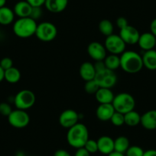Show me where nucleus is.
Here are the masks:
<instances>
[{"mask_svg":"<svg viewBox=\"0 0 156 156\" xmlns=\"http://www.w3.org/2000/svg\"><path fill=\"white\" fill-rule=\"evenodd\" d=\"M120 67L129 74L139 73L143 68L142 56L136 51L125 50L120 56Z\"/></svg>","mask_w":156,"mask_h":156,"instance_id":"nucleus-1","label":"nucleus"},{"mask_svg":"<svg viewBox=\"0 0 156 156\" xmlns=\"http://www.w3.org/2000/svg\"><path fill=\"white\" fill-rule=\"evenodd\" d=\"M89 139L88 129L84 123H77L67 131V141L74 149L84 147Z\"/></svg>","mask_w":156,"mask_h":156,"instance_id":"nucleus-2","label":"nucleus"},{"mask_svg":"<svg viewBox=\"0 0 156 156\" xmlns=\"http://www.w3.org/2000/svg\"><path fill=\"white\" fill-rule=\"evenodd\" d=\"M37 26L38 24L35 20L31 17H25L18 18V19L14 22L12 29L15 36L25 39L35 35Z\"/></svg>","mask_w":156,"mask_h":156,"instance_id":"nucleus-3","label":"nucleus"},{"mask_svg":"<svg viewBox=\"0 0 156 156\" xmlns=\"http://www.w3.org/2000/svg\"><path fill=\"white\" fill-rule=\"evenodd\" d=\"M112 105L115 111L125 114L128 111L134 110L136 107V101L132 94L122 92L115 95Z\"/></svg>","mask_w":156,"mask_h":156,"instance_id":"nucleus-4","label":"nucleus"},{"mask_svg":"<svg viewBox=\"0 0 156 156\" xmlns=\"http://www.w3.org/2000/svg\"><path fill=\"white\" fill-rule=\"evenodd\" d=\"M36 101V96L35 93L28 89H23L18 91L14 98V104L17 109L27 110L35 105Z\"/></svg>","mask_w":156,"mask_h":156,"instance_id":"nucleus-5","label":"nucleus"},{"mask_svg":"<svg viewBox=\"0 0 156 156\" xmlns=\"http://www.w3.org/2000/svg\"><path fill=\"white\" fill-rule=\"evenodd\" d=\"M58 29L56 26L49 21H43L38 24L35 36L42 42H50L56 38Z\"/></svg>","mask_w":156,"mask_h":156,"instance_id":"nucleus-6","label":"nucleus"},{"mask_svg":"<svg viewBox=\"0 0 156 156\" xmlns=\"http://www.w3.org/2000/svg\"><path fill=\"white\" fill-rule=\"evenodd\" d=\"M106 50L111 54L121 55L125 50L126 44L119 34H113L106 37L104 43Z\"/></svg>","mask_w":156,"mask_h":156,"instance_id":"nucleus-7","label":"nucleus"},{"mask_svg":"<svg viewBox=\"0 0 156 156\" xmlns=\"http://www.w3.org/2000/svg\"><path fill=\"white\" fill-rule=\"evenodd\" d=\"M94 79L100 88H112L116 84L117 76L115 71L105 68L104 69L96 72Z\"/></svg>","mask_w":156,"mask_h":156,"instance_id":"nucleus-8","label":"nucleus"},{"mask_svg":"<svg viewBox=\"0 0 156 156\" xmlns=\"http://www.w3.org/2000/svg\"><path fill=\"white\" fill-rule=\"evenodd\" d=\"M9 123L14 128L23 129L30 123V117L26 111L16 109L12 111L8 117Z\"/></svg>","mask_w":156,"mask_h":156,"instance_id":"nucleus-9","label":"nucleus"},{"mask_svg":"<svg viewBox=\"0 0 156 156\" xmlns=\"http://www.w3.org/2000/svg\"><path fill=\"white\" fill-rule=\"evenodd\" d=\"M80 119V114L74 110L67 109L63 111L59 116V123L63 128L68 129L76 124Z\"/></svg>","mask_w":156,"mask_h":156,"instance_id":"nucleus-10","label":"nucleus"},{"mask_svg":"<svg viewBox=\"0 0 156 156\" xmlns=\"http://www.w3.org/2000/svg\"><path fill=\"white\" fill-rule=\"evenodd\" d=\"M119 35L125 44L128 45H133V44H138L140 33L136 27L128 24L123 28L119 30Z\"/></svg>","mask_w":156,"mask_h":156,"instance_id":"nucleus-11","label":"nucleus"},{"mask_svg":"<svg viewBox=\"0 0 156 156\" xmlns=\"http://www.w3.org/2000/svg\"><path fill=\"white\" fill-rule=\"evenodd\" d=\"M106 50L103 44L97 41H93L87 47V53L95 61L103 60L106 56Z\"/></svg>","mask_w":156,"mask_h":156,"instance_id":"nucleus-12","label":"nucleus"},{"mask_svg":"<svg viewBox=\"0 0 156 156\" xmlns=\"http://www.w3.org/2000/svg\"><path fill=\"white\" fill-rule=\"evenodd\" d=\"M98 152L108 155L114 151V140L108 136H102L97 140Z\"/></svg>","mask_w":156,"mask_h":156,"instance_id":"nucleus-13","label":"nucleus"},{"mask_svg":"<svg viewBox=\"0 0 156 156\" xmlns=\"http://www.w3.org/2000/svg\"><path fill=\"white\" fill-rule=\"evenodd\" d=\"M115 111L112 104H99L96 110V116L99 120L106 122L110 120Z\"/></svg>","mask_w":156,"mask_h":156,"instance_id":"nucleus-14","label":"nucleus"},{"mask_svg":"<svg viewBox=\"0 0 156 156\" xmlns=\"http://www.w3.org/2000/svg\"><path fill=\"white\" fill-rule=\"evenodd\" d=\"M140 124L148 130L156 129V110H150L141 116Z\"/></svg>","mask_w":156,"mask_h":156,"instance_id":"nucleus-15","label":"nucleus"},{"mask_svg":"<svg viewBox=\"0 0 156 156\" xmlns=\"http://www.w3.org/2000/svg\"><path fill=\"white\" fill-rule=\"evenodd\" d=\"M156 37L151 32H145L140 34L138 44L139 47L144 51L152 50L154 48L155 45Z\"/></svg>","mask_w":156,"mask_h":156,"instance_id":"nucleus-16","label":"nucleus"},{"mask_svg":"<svg viewBox=\"0 0 156 156\" xmlns=\"http://www.w3.org/2000/svg\"><path fill=\"white\" fill-rule=\"evenodd\" d=\"M68 0H46L44 5L51 13H61L67 7Z\"/></svg>","mask_w":156,"mask_h":156,"instance_id":"nucleus-17","label":"nucleus"},{"mask_svg":"<svg viewBox=\"0 0 156 156\" xmlns=\"http://www.w3.org/2000/svg\"><path fill=\"white\" fill-rule=\"evenodd\" d=\"M96 73V69H95L94 64L91 63L90 62H83L81 64L80 67V76L85 82L94 79Z\"/></svg>","mask_w":156,"mask_h":156,"instance_id":"nucleus-18","label":"nucleus"},{"mask_svg":"<svg viewBox=\"0 0 156 156\" xmlns=\"http://www.w3.org/2000/svg\"><path fill=\"white\" fill-rule=\"evenodd\" d=\"M114 94L111 88H99L95 94V98L99 104H112L114 99Z\"/></svg>","mask_w":156,"mask_h":156,"instance_id":"nucleus-19","label":"nucleus"},{"mask_svg":"<svg viewBox=\"0 0 156 156\" xmlns=\"http://www.w3.org/2000/svg\"><path fill=\"white\" fill-rule=\"evenodd\" d=\"M32 8L33 7L26 0H24V1L18 2L14 6L13 11L15 15H17L18 18H25V17H30Z\"/></svg>","mask_w":156,"mask_h":156,"instance_id":"nucleus-20","label":"nucleus"},{"mask_svg":"<svg viewBox=\"0 0 156 156\" xmlns=\"http://www.w3.org/2000/svg\"><path fill=\"white\" fill-rule=\"evenodd\" d=\"M142 57L143 66L149 70H156V50L145 51Z\"/></svg>","mask_w":156,"mask_h":156,"instance_id":"nucleus-21","label":"nucleus"},{"mask_svg":"<svg viewBox=\"0 0 156 156\" xmlns=\"http://www.w3.org/2000/svg\"><path fill=\"white\" fill-rule=\"evenodd\" d=\"M15 12L10 8L4 6L0 8V24L9 25L13 23L15 18Z\"/></svg>","mask_w":156,"mask_h":156,"instance_id":"nucleus-22","label":"nucleus"},{"mask_svg":"<svg viewBox=\"0 0 156 156\" xmlns=\"http://www.w3.org/2000/svg\"><path fill=\"white\" fill-rule=\"evenodd\" d=\"M103 62L106 68L112 71H115L120 67V56H119V55L110 53L109 56L106 55L103 59Z\"/></svg>","mask_w":156,"mask_h":156,"instance_id":"nucleus-23","label":"nucleus"},{"mask_svg":"<svg viewBox=\"0 0 156 156\" xmlns=\"http://www.w3.org/2000/svg\"><path fill=\"white\" fill-rule=\"evenodd\" d=\"M21 72L19 71V69L14 66L5 70V80L9 83H17L21 79Z\"/></svg>","mask_w":156,"mask_h":156,"instance_id":"nucleus-24","label":"nucleus"},{"mask_svg":"<svg viewBox=\"0 0 156 156\" xmlns=\"http://www.w3.org/2000/svg\"><path fill=\"white\" fill-rule=\"evenodd\" d=\"M124 119H125V124L133 127L140 124L141 115L137 111L132 110L124 114Z\"/></svg>","mask_w":156,"mask_h":156,"instance_id":"nucleus-25","label":"nucleus"},{"mask_svg":"<svg viewBox=\"0 0 156 156\" xmlns=\"http://www.w3.org/2000/svg\"><path fill=\"white\" fill-rule=\"evenodd\" d=\"M130 146L129 140L126 136H120L114 140V151L125 154Z\"/></svg>","mask_w":156,"mask_h":156,"instance_id":"nucleus-26","label":"nucleus"},{"mask_svg":"<svg viewBox=\"0 0 156 156\" xmlns=\"http://www.w3.org/2000/svg\"><path fill=\"white\" fill-rule=\"evenodd\" d=\"M98 27H99V32L106 37L113 34V30H114L113 24L111 22V21L108 19H103L99 21Z\"/></svg>","mask_w":156,"mask_h":156,"instance_id":"nucleus-27","label":"nucleus"},{"mask_svg":"<svg viewBox=\"0 0 156 156\" xmlns=\"http://www.w3.org/2000/svg\"><path fill=\"white\" fill-rule=\"evenodd\" d=\"M100 88L96 81L95 79H92V80L87 81L84 84V90L87 93L90 94H95L96 91L99 90Z\"/></svg>","mask_w":156,"mask_h":156,"instance_id":"nucleus-28","label":"nucleus"},{"mask_svg":"<svg viewBox=\"0 0 156 156\" xmlns=\"http://www.w3.org/2000/svg\"><path fill=\"white\" fill-rule=\"evenodd\" d=\"M112 124L116 126H121L125 124V119H124V114L122 113L115 111L114 114L112 116L110 119Z\"/></svg>","mask_w":156,"mask_h":156,"instance_id":"nucleus-29","label":"nucleus"},{"mask_svg":"<svg viewBox=\"0 0 156 156\" xmlns=\"http://www.w3.org/2000/svg\"><path fill=\"white\" fill-rule=\"evenodd\" d=\"M145 151L138 146H132L128 147L125 152V156H143Z\"/></svg>","mask_w":156,"mask_h":156,"instance_id":"nucleus-30","label":"nucleus"},{"mask_svg":"<svg viewBox=\"0 0 156 156\" xmlns=\"http://www.w3.org/2000/svg\"><path fill=\"white\" fill-rule=\"evenodd\" d=\"M90 154L96 153L98 152V145H97V141L94 140H91V139H89L87 141V143H85L84 146Z\"/></svg>","mask_w":156,"mask_h":156,"instance_id":"nucleus-31","label":"nucleus"},{"mask_svg":"<svg viewBox=\"0 0 156 156\" xmlns=\"http://www.w3.org/2000/svg\"><path fill=\"white\" fill-rule=\"evenodd\" d=\"M12 111L13 110L12 109V107L9 104L6 103V102L0 103V114L1 115L8 117Z\"/></svg>","mask_w":156,"mask_h":156,"instance_id":"nucleus-32","label":"nucleus"},{"mask_svg":"<svg viewBox=\"0 0 156 156\" xmlns=\"http://www.w3.org/2000/svg\"><path fill=\"white\" fill-rule=\"evenodd\" d=\"M0 66L4 70L10 69L13 66V61L9 57H4L0 60Z\"/></svg>","mask_w":156,"mask_h":156,"instance_id":"nucleus-33","label":"nucleus"},{"mask_svg":"<svg viewBox=\"0 0 156 156\" xmlns=\"http://www.w3.org/2000/svg\"><path fill=\"white\" fill-rule=\"evenodd\" d=\"M42 15V9L41 7H33L32 10V13H31L30 17L32 18H33L34 20H38L41 18V16Z\"/></svg>","mask_w":156,"mask_h":156,"instance_id":"nucleus-34","label":"nucleus"},{"mask_svg":"<svg viewBox=\"0 0 156 156\" xmlns=\"http://www.w3.org/2000/svg\"><path fill=\"white\" fill-rule=\"evenodd\" d=\"M116 26L118 27V28L120 30V29L123 28L124 27L128 25V20H127L125 18H124V17H119V18L116 19Z\"/></svg>","mask_w":156,"mask_h":156,"instance_id":"nucleus-35","label":"nucleus"},{"mask_svg":"<svg viewBox=\"0 0 156 156\" xmlns=\"http://www.w3.org/2000/svg\"><path fill=\"white\" fill-rule=\"evenodd\" d=\"M32 7H41L44 5L46 0H26Z\"/></svg>","mask_w":156,"mask_h":156,"instance_id":"nucleus-36","label":"nucleus"},{"mask_svg":"<svg viewBox=\"0 0 156 156\" xmlns=\"http://www.w3.org/2000/svg\"><path fill=\"white\" fill-rule=\"evenodd\" d=\"M74 156H90V153L84 147L76 149Z\"/></svg>","mask_w":156,"mask_h":156,"instance_id":"nucleus-37","label":"nucleus"},{"mask_svg":"<svg viewBox=\"0 0 156 156\" xmlns=\"http://www.w3.org/2000/svg\"><path fill=\"white\" fill-rule=\"evenodd\" d=\"M54 156H71L65 149H58L54 154Z\"/></svg>","mask_w":156,"mask_h":156,"instance_id":"nucleus-38","label":"nucleus"},{"mask_svg":"<svg viewBox=\"0 0 156 156\" xmlns=\"http://www.w3.org/2000/svg\"><path fill=\"white\" fill-rule=\"evenodd\" d=\"M150 30L151 33L156 37V18L153 19L150 24Z\"/></svg>","mask_w":156,"mask_h":156,"instance_id":"nucleus-39","label":"nucleus"},{"mask_svg":"<svg viewBox=\"0 0 156 156\" xmlns=\"http://www.w3.org/2000/svg\"><path fill=\"white\" fill-rule=\"evenodd\" d=\"M143 156H156L155 149H148L144 152Z\"/></svg>","mask_w":156,"mask_h":156,"instance_id":"nucleus-40","label":"nucleus"},{"mask_svg":"<svg viewBox=\"0 0 156 156\" xmlns=\"http://www.w3.org/2000/svg\"><path fill=\"white\" fill-rule=\"evenodd\" d=\"M5 79V70L2 68V66H0V82H2Z\"/></svg>","mask_w":156,"mask_h":156,"instance_id":"nucleus-41","label":"nucleus"},{"mask_svg":"<svg viewBox=\"0 0 156 156\" xmlns=\"http://www.w3.org/2000/svg\"><path fill=\"white\" fill-rule=\"evenodd\" d=\"M107 156H125V154H123V153H120V152L113 151V152H111L110 154H109Z\"/></svg>","mask_w":156,"mask_h":156,"instance_id":"nucleus-42","label":"nucleus"},{"mask_svg":"<svg viewBox=\"0 0 156 156\" xmlns=\"http://www.w3.org/2000/svg\"><path fill=\"white\" fill-rule=\"evenodd\" d=\"M6 0H0V8H2L6 6Z\"/></svg>","mask_w":156,"mask_h":156,"instance_id":"nucleus-43","label":"nucleus"},{"mask_svg":"<svg viewBox=\"0 0 156 156\" xmlns=\"http://www.w3.org/2000/svg\"><path fill=\"white\" fill-rule=\"evenodd\" d=\"M15 156H24L22 155V154H17L16 155H15Z\"/></svg>","mask_w":156,"mask_h":156,"instance_id":"nucleus-44","label":"nucleus"},{"mask_svg":"<svg viewBox=\"0 0 156 156\" xmlns=\"http://www.w3.org/2000/svg\"><path fill=\"white\" fill-rule=\"evenodd\" d=\"M154 48L156 49V40H155V45H154Z\"/></svg>","mask_w":156,"mask_h":156,"instance_id":"nucleus-45","label":"nucleus"},{"mask_svg":"<svg viewBox=\"0 0 156 156\" xmlns=\"http://www.w3.org/2000/svg\"><path fill=\"white\" fill-rule=\"evenodd\" d=\"M0 36H1V30H0Z\"/></svg>","mask_w":156,"mask_h":156,"instance_id":"nucleus-46","label":"nucleus"}]
</instances>
